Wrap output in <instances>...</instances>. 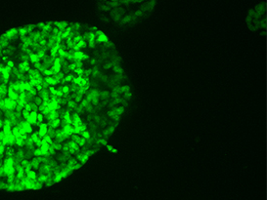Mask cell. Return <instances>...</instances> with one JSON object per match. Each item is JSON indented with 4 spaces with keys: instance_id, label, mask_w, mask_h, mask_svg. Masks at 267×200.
Segmentation results:
<instances>
[{
    "instance_id": "obj_2",
    "label": "cell",
    "mask_w": 267,
    "mask_h": 200,
    "mask_svg": "<svg viewBox=\"0 0 267 200\" xmlns=\"http://www.w3.org/2000/svg\"><path fill=\"white\" fill-rule=\"evenodd\" d=\"M19 69L21 71H23V72H29V70H31V67H29V62H23L21 63L20 65H19Z\"/></svg>"
},
{
    "instance_id": "obj_8",
    "label": "cell",
    "mask_w": 267,
    "mask_h": 200,
    "mask_svg": "<svg viewBox=\"0 0 267 200\" xmlns=\"http://www.w3.org/2000/svg\"><path fill=\"white\" fill-rule=\"evenodd\" d=\"M3 69H4V65L0 64V73L2 74V72H3Z\"/></svg>"
},
{
    "instance_id": "obj_5",
    "label": "cell",
    "mask_w": 267,
    "mask_h": 200,
    "mask_svg": "<svg viewBox=\"0 0 267 200\" xmlns=\"http://www.w3.org/2000/svg\"><path fill=\"white\" fill-rule=\"evenodd\" d=\"M36 55H37L38 58H39L40 60H41V59H44L45 57H46V50H45V49H40V50L37 51Z\"/></svg>"
},
{
    "instance_id": "obj_4",
    "label": "cell",
    "mask_w": 267,
    "mask_h": 200,
    "mask_svg": "<svg viewBox=\"0 0 267 200\" xmlns=\"http://www.w3.org/2000/svg\"><path fill=\"white\" fill-rule=\"evenodd\" d=\"M29 61L32 63V64H37V63H40V59L38 58V56L36 55V53H31L29 55Z\"/></svg>"
},
{
    "instance_id": "obj_1",
    "label": "cell",
    "mask_w": 267,
    "mask_h": 200,
    "mask_svg": "<svg viewBox=\"0 0 267 200\" xmlns=\"http://www.w3.org/2000/svg\"><path fill=\"white\" fill-rule=\"evenodd\" d=\"M95 33H96V42L97 43H99V44L100 43H102V44L103 43H109V38H108L107 35L104 33V32H102L101 31L98 29Z\"/></svg>"
},
{
    "instance_id": "obj_3",
    "label": "cell",
    "mask_w": 267,
    "mask_h": 200,
    "mask_svg": "<svg viewBox=\"0 0 267 200\" xmlns=\"http://www.w3.org/2000/svg\"><path fill=\"white\" fill-rule=\"evenodd\" d=\"M54 26H55L59 31H65L68 26H69V24L67 22H56L54 23Z\"/></svg>"
},
{
    "instance_id": "obj_9",
    "label": "cell",
    "mask_w": 267,
    "mask_h": 200,
    "mask_svg": "<svg viewBox=\"0 0 267 200\" xmlns=\"http://www.w3.org/2000/svg\"><path fill=\"white\" fill-rule=\"evenodd\" d=\"M1 53H2V48L0 47V54H1Z\"/></svg>"
},
{
    "instance_id": "obj_6",
    "label": "cell",
    "mask_w": 267,
    "mask_h": 200,
    "mask_svg": "<svg viewBox=\"0 0 267 200\" xmlns=\"http://www.w3.org/2000/svg\"><path fill=\"white\" fill-rule=\"evenodd\" d=\"M76 44H77V46L80 49L81 48H84V47H86V41H85V39H82V40H80L79 42L76 43Z\"/></svg>"
},
{
    "instance_id": "obj_7",
    "label": "cell",
    "mask_w": 267,
    "mask_h": 200,
    "mask_svg": "<svg viewBox=\"0 0 267 200\" xmlns=\"http://www.w3.org/2000/svg\"><path fill=\"white\" fill-rule=\"evenodd\" d=\"M7 65L8 67H10L11 69L13 70V68H14V67H15V64H14V62H13L12 60H9V61L7 62V65Z\"/></svg>"
}]
</instances>
